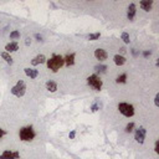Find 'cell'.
Masks as SVG:
<instances>
[{
  "mask_svg": "<svg viewBox=\"0 0 159 159\" xmlns=\"http://www.w3.org/2000/svg\"><path fill=\"white\" fill-rule=\"evenodd\" d=\"M121 52H122V54H124V52H126V49H124V47H122V49H121Z\"/></svg>",
  "mask_w": 159,
  "mask_h": 159,
  "instance_id": "1f68e13d",
  "label": "cell"
},
{
  "mask_svg": "<svg viewBox=\"0 0 159 159\" xmlns=\"http://www.w3.org/2000/svg\"><path fill=\"white\" fill-rule=\"evenodd\" d=\"M0 56H2V59L3 60H5V62L6 63H9V65H13V59H11V56H10L8 52H2V54H0Z\"/></svg>",
  "mask_w": 159,
  "mask_h": 159,
  "instance_id": "e0dca14e",
  "label": "cell"
},
{
  "mask_svg": "<svg viewBox=\"0 0 159 159\" xmlns=\"http://www.w3.org/2000/svg\"><path fill=\"white\" fill-rule=\"evenodd\" d=\"M145 128L144 127H139L138 129H135V133H134V139L138 142L139 144H143L144 143V138H145Z\"/></svg>",
  "mask_w": 159,
  "mask_h": 159,
  "instance_id": "8992f818",
  "label": "cell"
},
{
  "mask_svg": "<svg viewBox=\"0 0 159 159\" xmlns=\"http://www.w3.org/2000/svg\"><path fill=\"white\" fill-rule=\"evenodd\" d=\"M118 110H119V112L124 116V117H133V116H134V107L132 104H129V103H124V102L119 103L118 104Z\"/></svg>",
  "mask_w": 159,
  "mask_h": 159,
  "instance_id": "3957f363",
  "label": "cell"
},
{
  "mask_svg": "<svg viewBox=\"0 0 159 159\" xmlns=\"http://www.w3.org/2000/svg\"><path fill=\"white\" fill-rule=\"evenodd\" d=\"M19 37H20V33H19V31H13V33L10 34V39H11V40H16Z\"/></svg>",
  "mask_w": 159,
  "mask_h": 159,
  "instance_id": "cb8c5ba5",
  "label": "cell"
},
{
  "mask_svg": "<svg viewBox=\"0 0 159 159\" xmlns=\"http://www.w3.org/2000/svg\"><path fill=\"white\" fill-rule=\"evenodd\" d=\"M35 36H36V39H37V40H39V41H42V37H41V36H40V35H39V34H36V35H35Z\"/></svg>",
  "mask_w": 159,
  "mask_h": 159,
  "instance_id": "f546056e",
  "label": "cell"
},
{
  "mask_svg": "<svg viewBox=\"0 0 159 159\" xmlns=\"http://www.w3.org/2000/svg\"><path fill=\"white\" fill-rule=\"evenodd\" d=\"M87 83H88V86L92 87L94 91H101L102 84H103L102 80H101L97 75H91V76L87 78Z\"/></svg>",
  "mask_w": 159,
  "mask_h": 159,
  "instance_id": "277c9868",
  "label": "cell"
},
{
  "mask_svg": "<svg viewBox=\"0 0 159 159\" xmlns=\"http://www.w3.org/2000/svg\"><path fill=\"white\" fill-rule=\"evenodd\" d=\"M158 148H159V147H158V142H155V147H154V151H155V153H158V152H159V149H158Z\"/></svg>",
  "mask_w": 159,
  "mask_h": 159,
  "instance_id": "f1b7e54d",
  "label": "cell"
},
{
  "mask_svg": "<svg viewBox=\"0 0 159 159\" xmlns=\"http://www.w3.org/2000/svg\"><path fill=\"white\" fill-rule=\"evenodd\" d=\"M133 128H134V123L131 122V123H128V124L126 126V132H127V133H131V132L133 131Z\"/></svg>",
  "mask_w": 159,
  "mask_h": 159,
  "instance_id": "603a6c76",
  "label": "cell"
},
{
  "mask_svg": "<svg viewBox=\"0 0 159 159\" xmlns=\"http://www.w3.org/2000/svg\"><path fill=\"white\" fill-rule=\"evenodd\" d=\"M94 56H96V59L100 61H104V60H107L108 54H107V51L103 50V49H97L94 51Z\"/></svg>",
  "mask_w": 159,
  "mask_h": 159,
  "instance_id": "ba28073f",
  "label": "cell"
},
{
  "mask_svg": "<svg viewBox=\"0 0 159 159\" xmlns=\"http://www.w3.org/2000/svg\"><path fill=\"white\" fill-rule=\"evenodd\" d=\"M19 135H20V139L24 141V142H30L35 138V131L31 126H27V127H23L19 132Z\"/></svg>",
  "mask_w": 159,
  "mask_h": 159,
  "instance_id": "7a4b0ae2",
  "label": "cell"
},
{
  "mask_svg": "<svg viewBox=\"0 0 159 159\" xmlns=\"http://www.w3.org/2000/svg\"><path fill=\"white\" fill-rule=\"evenodd\" d=\"M20 153L19 152H11V151H5L3 154H0V159H19Z\"/></svg>",
  "mask_w": 159,
  "mask_h": 159,
  "instance_id": "52a82bcc",
  "label": "cell"
},
{
  "mask_svg": "<svg viewBox=\"0 0 159 159\" xmlns=\"http://www.w3.org/2000/svg\"><path fill=\"white\" fill-rule=\"evenodd\" d=\"M135 11H137V6L135 4H131L128 6V11H127V17H128V20H133L134 16H135Z\"/></svg>",
  "mask_w": 159,
  "mask_h": 159,
  "instance_id": "9c48e42d",
  "label": "cell"
},
{
  "mask_svg": "<svg viewBox=\"0 0 159 159\" xmlns=\"http://www.w3.org/2000/svg\"><path fill=\"white\" fill-rule=\"evenodd\" d=\"M100 36H101L100 33H94V34H90L87 37H88V40H91V41H94V40H98Z\"/></svg>",
  "mask_w": 159,
  "mask_h": 159,
  "instance_id": "7402d4cb",
  "label": "cell"
},
{
  "mask_svg": "<svg viewBox=\"0 0 159 159\" xmlns=\"http://www.w3.org/2000/svg\"><path fill=\"white\" fill-rule=\"evenodd\" d=\"M154 103H155V106L158 107L159 106V94H155V98H154Z\"/></svg>",
  "mask_w": 159,
  "mask_h": 159,
  "instance_id": "484cf974",
  "label": "cell"
},
{
  "mask_svg": "<svg viewBox=\"0 0 159 159\" xmlns=\"http://www.w3.org/2000/svg\"><path fill=\"white\" fill-rule=\"evenodd\" d=\"M25 92H26V84H25L24 81H21V80L11 88V93L16 97H23L25 94Z\"/></svg>",
  "mask_w": 159,
  "mask_h": 159,
  "instance_id": "5b68a950",
  "label": "cell"
},
{
  "mask_svg": "<svg viewBox=\"0 0 159 159\" xmlns=\"http://www.w3.org/2000/svg\"><path fill=\"white\" fill-rule=\"evenodd\" d=\"M46 65L52 72H57L63 65H65V62H63V57L62 56L52 55V57L50 60H46Z\"/></svg>",
  "mask_w": 159,
  "mask_h": 159,
  "instance_id": "6da1fadb",
  "label": "cell"
},
{
  "mask_svg": "<svg viewBox=\"0 0 159 159\" xmlns=\"http://www.w3.org/2000/svg\"><path fill=\"white\" fill-rule=\"evenodd\" d=\"M30 42H31V41H30V39H26V41H25V44H26V45H30Z\"/></svg>",
  "mask_w": 159,
  "mask_h": 159,
  "instance_id": "4dcf8cb0",
  "label": "cell"
},
{
  "mask_svg": "<svg viewBox=\"0 0 159 159\" xmlns=\"http://www.w3.org/2000/svg\"><path fill=\"white\" fill-rule=\"evenodd\" d=\"M151 55H152L151 51H144V52H143V56H144V57H148V56H151Z\"/></svg>",
  "mask_w": 159,
  "mask_h": 159,
  "instance_id": "83f0119b",
  "label": "cell"
},
{
  "mask_svg": "<svg viewBox=\"0 0 159 159\" xmlns=\"http://www.w3.org/2000/svg\"><path fill=\"white\" fill-rule=\"evenodd\" d=\"M75 135H76V132H75V131H72V132H70V134H68V137H70L71 139H73V138H75Z\"/></svg>",
  "mask_w": 159,
  "mask_h": 159,
  "instance_id": "4316f807",
  "label": "cell"
},
{
  "mask_svg": "<svg viewBox=\"0 0 159 159\" xmlns=\"http://www.w3.org/2000/svg\"><path fill=\"white\" fill-rule=\"evenodd\" d=\"M5 52H8V54H10V52H15L19 50V45L17 42H9V44L5 46Z\"/></svg>",
  "mask_w": 159,
  "mask_h": 159,
  "instance_id": "4fadbf2b",
  "label": "cell"
},
{
  "mask_svg": "<svg viewBox=\"0 0 159 159\" xmlns=\"http://www.w3.org/2000/svg\"><path fill=\"white\" fill-rule=\"evenodd\" d=\"M113 60H114V63L117 66H122V65H124V63H126V57L122 56V55H116L113 57Z\"/></svg>",
  "mask_w": 159,
  "mask_h": 159,
  "instance_id": "9a60e30c",
  "label": "cell"
},
{
  "mask_svg": "<svg viewBox=\"0 0 159 159\" xmlns=\"http://www.w3.org/2000/svg\"><path fill=\"white\" fill-rule=\"evenodd\" d=\"M25 75L27 77H30V78H36L39 76V71L35 70V68H29V67H26L25 68Z\"/></svg>",
  "mask_w": 159,
  "mask_h": 159,
  "instance_id": "5bb4252c",
  "label": "cell"
},
{
  "mask_svg": "<svg viewBox=\"0 0 159 159\" xmlns=\"http://www.w3.org/2000/svg\"><path fill=\"white\" fill-rule=\"evenodd\" d=\"M94 70H96L97 72L104 73V72H106V70H107V66H106V65H97L96 67H94Z\"/></svg>",
  "mask_w": 159,
  "mask_h": 159,
  "instance_id": "44dd1931",
  "label": "cell"
},
{
  "mask_svg": "<svg viewBox=\"0 0 159 159\" xmlns=\"http://www.w3.org/2000/svg\"><path fill=\"white\" fill-rule=\"evenodd\" d=\"M46 88L50 92H56L57 91V83L54 82V81H47L46 82Z\"/></svg>",
  "mask_w": 159,
  "mask_h": 159,
  "instance_id": "2e32d148",
  "label": "cell"
},
{
  "mask_svg": "<svg viewBox=\"0 0 159 159\" xmlns=\"http://www.w3.org/2000/svg\"><path fill=\"white\" fill-rule=\"evenodd\" d=\"M126 81H127V75H126V73H122L121 76H118L117 78H116V82H117V83H126Z\"/></svg>",
  "mask_w": 159,
  "mask_h": 159,
  "instance_id": "ac0fdd59",
  "label": "cell"
},
{
  "mask_svg": "<svg viewBox=\"0 0 159 159\" xmlns=\"http://www.w3.org/2000/svg\"><path fill=\"white\" fill-rule=\"evenodd\" d=\"M63 62H65V65L67 67L72 66L73 63H75V54H68V55H66L65 57H63Z\"/></svg>",
  "mask_w": 159,
  "mask_h": 159,
  "instance_id": "30bf717a",
  "label": "cell"
},
{
  "mask_svg": "<svg viewBox=\"0 0 159 159\" xmlns=\"http://www.w3.org/2000/svg\"><path fill=\"white\" fill-rule=\"evenodd\" d=\"M44 62H46L45 55H37L36 57H34L33 60H31V65L37 66V65H40V63H44Z\"/></svg>",
  "mask_w": 159,
  "mask_h": 159,
  "instance_id": "8fae6325",
  "label": "cell"
},
{
  "mask_svg": "<svg viewBox=\"0 0 159 159\" xmlns=\"http://www.w3.org/2000/svg\"><path fill=\"white\" fill-rule=\"evenodd\" d=\"M100 108H101V103H100L98 101H96V102H94V103L91 106V111H92V112H97Z\"/></svg>",
  "mask_w": 159,
  "mask_h": 159,
  "instance_id": "d6986e66",
  "label": "cell"
},
{
  "mask_svg": "<svg viewBox=\"0 0 159 159\" xmlns=\"http://www.w3.org/2000/svg\"><path fill=\"white\" fill-rule=\"evenodd\" d=\"M141 8L144 10V11H151L152 10V6H153V2L152 0H143L141 2Z\"/></svg>",
  "mask_w": 159,
  "mask_h": 159,
  "instance_id": "7c38bea8",
  "label": "cell"
},
{
  "mask_svg": "<svg viewBox=\"0 0 159 159\" xmlns=\"http://www.w3.org/2000/svg\"><path fill=\"white\" fill-rule=\"evenodd\" d=\"M121 39L123 40V42H124V44H129V42H131L129 35L127 34V33H122V35H121Z\"/></svg>",
  "mask_w": 159,
  "mask_h": 159,
  "instance_id": "ffe728a7",
  "label": "cell"
},
{
  "mask_svg": "<svg viewBox=\"0 0 159 159\" xmlns=\"http://www.w3.org/2000/svg\"><path fill=\"white\" fill-rule=\"evenodd\" d=\"M5 134H6V131H4L3 128H0V141H2V138H3Z\"/></svg>",
  "mask_w": 159,
  "mask_h": 159,
  "instance_id": "d4e9b609",
  "label": "cell"
}]
</instances>
